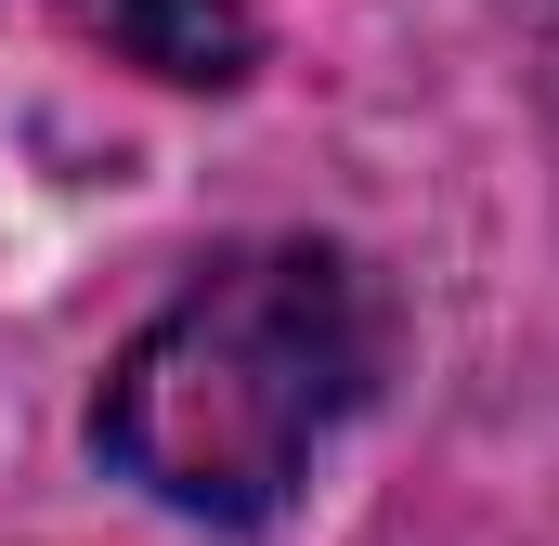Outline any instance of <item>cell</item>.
<instances>
[{"mask_svg": "<svg viewBox=\"0 0 559 546\" xmlns=\"http://www.w3.org/2000/svg\"><path fill=\"white\" fill-rule=\"evenodd\" d=\"M365 391H378V286L312 235H274L222 248L105 365L92 442L156 508L248 534L312 482V455L352 429Z\"/></svg>", "mask_w": 559, "mask_h": 546, "instance_id": "6da1fadb", "label": "cell"}, {"mask_svg": "<svg viewBox=\"0 0 559 546\" xmlns=\"http://www.w3.org/2000/svg\"><path fill=\"white\" fill-rule=\"evenodd\" d=\"M52 13L169 92H235L261 66V0H52Z\"/></svg>", "mask_w": 559, "mask_h": 546, "instance_id": "7a4b0ae2", "label": "cell"}]
</instances>
